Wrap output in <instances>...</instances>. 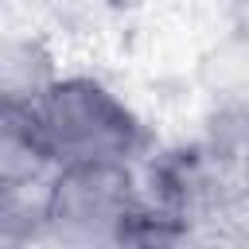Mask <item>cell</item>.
<instances>
[{"instance_id":"cell-4","label":"cell","mask_w":249,"mask_h":249,"mask_svg":"<svg viewBox=\"0 0 249 249\" xmlns=\"http://www.w3.org/2000/svg\"><path fill=\"white\" fill-rule=\"evenodd\" d=\"M233 27H237V35L249 43V0H237V4H233Z\"/></svg>"},{"instance_id":"cell-1","label":"cell","mask_w":249,"mask_h":249,"mask_svg":"<svg viewBox=\"0 0 249 249\" xmlns=\"http://www.w3.org/2000/svg\"><path fill=\"white\" fill-rule=\"evenodd\" d=\"M152 218L160 214L136 191L124 160L66 163L39 198V233L62 245L156 241L160 230H152Z\"/></svg>"},{"instance_id":"cell-3","label":"cell","mask_w":249,"mask_h":249,"mask_svg":"<svg viewBox=\"0 0 249 249\" xmlns=\"http://www.w3.org/2000/svg\"><path fill=\"white\" fill-rule=\"evenodd\" d=\"M54 82L47 54L35 43H8L4 51V101L31 105L43 97V89Z\"/></svg>"},{"instance_id":"cell-5","label":"cell","mask_w":249,"mask_h":249,"mask_svg":"<svg viewBox=\"0 0 249 249\" xmlns=\"http://www.w3.org/2000/svg\"><path fill=\"white\" fill-rule=\"evenodd\" d=\"M105 4H113V8H136V4H144V0H105Z\"/></svg>"},{"instance_id":"cell-2","label":"cell","mask_w":249,"mask_h":249,"mask_svg":"<svg viewBox=\"0 0 249 249\" xmlns=\"http://www.w3.org/2000/svg\"><path fill=\"white\" fill-rule=\"evenodd\" d=\"M31 113L54 167L101 160L128 163V156L144 144L132 109L93 78H54L43 97L31 101Z\"/></svg>"}]
</instances>
